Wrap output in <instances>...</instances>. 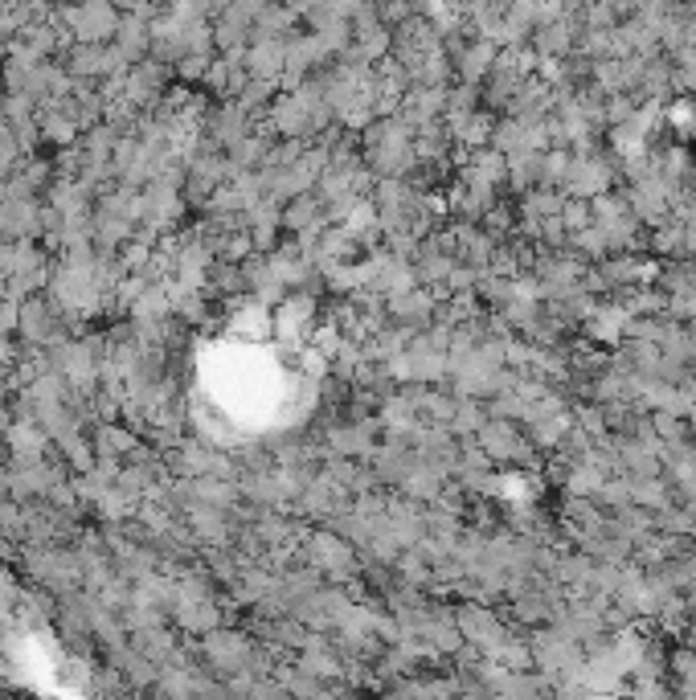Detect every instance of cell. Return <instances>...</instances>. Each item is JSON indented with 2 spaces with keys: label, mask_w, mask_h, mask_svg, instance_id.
Here are the masks:
<instances>
[{
  "label": "cell",
  "mask_w": 696,
  "mask_h": 700,
  "mask_svg": "<svg viewBox=\"0 0 696 700\" xmlns=\"http://www.w3.org/2000/svg\"><path fill=\"white\" fill-rule=\"evenodd\" d=\"M463 631H467V639L484 643V647H504V635L488 610H463Z\"/></svg>",
  "instance_id": "1"
},
{
  "label": "cell",
  "mask_w": 696,
  "mask_h": 700,
  "mask_svg": "<svg viewBox=\"0 0 696 700\" xmlns=\"http://www.w3.org/2000/svg\"><path fill=\"white\" fill-rule=\"evenodd\" d=\"M394 312H398V320H418V324H422V320L430 316V299H426V295H406V291H402Z\"/></svg>",
  "instance_id": "2"
}]
</instances>
